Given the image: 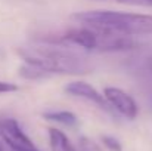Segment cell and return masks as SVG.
<instances>
[{"mask_svg":"<svg viewBox=\"0 0 152 151\" xmlns=\"http://www.w3.org/2000/svg\"><path fill=\"white\" fill-rule=\"evenodd\" d=\"M103 96H105V99L109 104V107L114 113H118L120 116H123L129 120H133V119L137 117L139 107H137L136 101L127 92H124L123 89L108 86V88L103 89Z\"/></svg>","mask_w":152,"mask_h":151,"instance_id":"cell-5","label":"cell"},{"mask_svg":"<svg viewBox=\"0 0 152 151\" xmlns=\"http://www.w3.org/2000/svg\"><path fill=\"white\" fill-rule=\"evenodd\" d=\"M81 150L83 151H101L93 142H90V141L86 139V138L81 139Z\"/></svg>","mask_w":152,"mask_h":151,"instance_id":"cell-12","label":"cell"},{"mask_svg":"<svg viewBox=\"0 0 152 151\" xmlns=\"http://www.w3.org/2000/svg\"><path fill=\"white\" fill-rule=\"evenodd\" d=\"M115 1L130 6H152V0H115Z\"/></svg>","mask_w":152,"mask_h":151,"instance_id":"cell-10","label":"cell"},{"mask_svg":"<svg viewBox=\"0 0 152 151\" xmlns=\"http://www.w3.org/2000/svg\"><path fill=\"white\" fill-rule=\"evenodd\" d=\"M148 67L152 70V58H149V61H148Z\"/></svg>","mask_w":152,"mask_h":151,"instance_id":"cell-13","label":"cell"},{"mask_svg":"<svg viewBox=\"0 0 152 151\" xmlns=\"http://www.w3.org/2000/svg\"><path fill=\"white\" fill-rule=\"evenodd\" d=\"M0 151H3V145L1 144H0Z\"/></svg>","mask_w":152,"mask_h":151,"instance_id":"cell-14","label":"cell"},{"mask_svg":"<svg viewBox=\"0 0 152 151\" xmlns=\"http://www.w3.org/2000/svg\"><path fill=\"white\" fill-rule=\"evenodd\" d=\"M0 136L10 151H40L13 119L0 122Z\"/></svg>","mask_w":152,"mask_h":151,"instance_id":"cell-4","label":"cell"},{"mask_svg":"<svg viewBox=\"0 0 152 151\" xmlns=\"http://www.w3.org/2000/svg\"><path fill=\"white\" fill-rule=\"evenodd\" d=\"M59 40L65 45L77 46L86 50H99V52L126 50L134 46L132 37L129 36L114 34L87 25H78L75 28H69L61 36Z\"/></svg>","mask_w":152,"mask_h":151,"instance_id":"cell-3","label":"cell"},{"mask_svg":"<svg viewBox=\"0 0 152 151\" xmlns=\"http://www.w3.org/2000/svg\"><path fill=\"white\" fill-rule=\"evenodd\" d=\"M102 144L105 145V148H108L109 151H123V147L120 144V141L114 136L109 135H103L102 136Z\"/></svg>","mask_w":152,"mask_h":151,"instance_id":"cell-9","label":"cell"},{"mask_svg":"<svg viewBox=\"0 0 152 151\" xmlns=\"http://www.w3.org/2000/svg\"><path fill=\"white\" fill-rule=\"evenodd\" d=\"M45 119L52 120V122H56V123H61V124H65V126H74L77 123V117L69 113V111H65V110H61V111H50V113H45L43 114Z\"/></svg>","mask_w":152,"mask_h":151,"instance_id":"cell-8","label":"cell"},{"mask_svg":"<svg viewBox=\"0 0 152 151\" xmlns=\"http://www.w3.org/2000/svg\"><path fill=\"white\" fill-rule=\"evenodd\" d=\"M64 92L71 95V96H75V98H81V99H86L89 102H93L96 104L99 108L111 113V107L109 104L106 102L103 94H101L96 88H93L92 85L86 83V82H71L68 83L65 88H64Z\"/></svg>","mask_w":152,"mask_h":151,"instance_id":"cell-6","label":"cell"},{"mask_svg":"<svg viewBox=\"0 0 152 151\" xmlns=\"http://www.w3.org/2000/svg\"><path fill=\"white\" fill-rule=\"evenodd\" d=\"M48 133H49V144L52 151H77L62 130L56 127H49Z\"/></svg>","mask_w":152,"mask_h":151,"instance_id":"cell-7","label":"cell"},{"mask_svg":"<svg viewBox=\"0 0 152 151\" xmlns=\"http://www.w3.org/2000/svg\"><path fill=\"white\" fill-rule=\"evenodd\" d=\"M80 25L93 27L120 36L152 34V15L132 13L120 10H86L72 15Z\"/></svg>","mask_w":152,"mask_h":151,"instance_id":"cell-1","label":"cell"},{"mask_svg":"<svg viewBox=\"0 0 152 151\" xmlns=\"http://www.w3.org/2000/svg\"><path fill=\"white\" fill-rule=\"evenodd\" d=\"M24 64L39 70L45 77L50 74H83L90 70L87 61L64 46H31L21 50Z\"/></svg>","mask_w":152,"mask_h":151,"instance_id":"cell-2","label":"cell"},{"mask_svg":"<svg viewBox=\"0 0 152 151\" xmlns=\"http://www.w3.org/2000/svg\"><path fill=\"white\" fill-rule=\"evenodd\" d=\"M18 91V86L15 83H9V82H0V94H10Z\"/></svg>","mask_w":152,"mask_h":151,"instance_id":"cell-11","label":"cell"}]
</instances>
